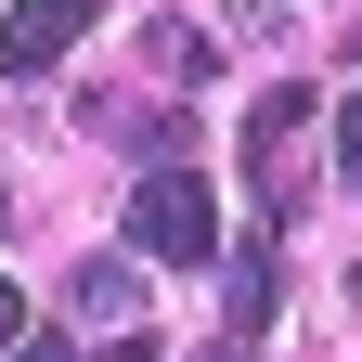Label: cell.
Instances as JSON below:
<instances>
[{"instance_id":"10","label":"cell","mask_w":362,"mask_h":362,"mask_svg":"<svg viewBox=\"0 0 362 362\" xmlns=\"http://www.w3.org/2000/svg\"><path fill=\"white\" fill-rule=\"evenodd\" d=\"M104 362H168V349H156V337H117V349H104Z\"/></svg>"},{"instance_id":"3","label":"cell","mask_w":362,"mask_h":362,"mask_svg":"<svg viewBox=\"0 0 362 362\" xmlns=\"http://www.w3.org/2000/svg\"><path fill=\"white\" fill-rule=\"evenodd\" d=\"M90 13H104V0H13V13H0V78H26V65H65L78 39H90Z\"/></svg>"},{"instance_id":"8","label":"cell","mask_w":362,"mask_h":362,"mask_svg":"<svg viewBox=\"0 0 362 362\" xmlns=\"http://www.w3.org/2000/svg\"><path fill=\"white\" fill-rule=\"evenodd\" d=\"M13 349H26V298L0 285V362H13Z\"/></svg>"},{"instance_id":"1","label":"cell","mask_w":362,"mask_h":362,"mask_svg":"<svg viewBox=\"0 0 362 362\" xmlns=\"http://www.w3.org/2000/svg\"><path fill=\"white\" fill-rule=\"evenodd\" d=\"M129 246H143V259H168V272H207L220 259V194H207V181L194 168H143V181H129Z\"/></svg>"},{"instance_id":"7","label":"cell","mask_w":362,"mask_h":362,"mask_svg":"<svg viewBox=\"0 0 362 362\" xmlns=\"http://www.w3.org/2000/svg\"><path fill=\"white\" fill-rule=\"evenodd\" d=\"M337 181H349V194H362V90H349V104H337Z\"/></svg>"},{"instance_id":"5","label":"cell","mask_w":362,"mask_h":362,"mask_svg":"<svg viewBox=\"0 0 362 362\" xmlns=\"http://www.w3.org/2000/svg\"><path fill=\"white\" fill-rule=\"evenodd\" d=\"M272 272H285V246H272V220L233 246V349L246 337H272Z\"/></svg>"},{"instance_id":"2","label":"cell","mask_w":362,"mask_h":362,"mask_svg":"<svg viewBox=\"0 0 362 362\" xmlns=\"http://www.w3.org/2000/svg\"><path fill=\"white\" fill-rule=\"evenodd\" d=\"M298 143H310V90L285 78V90H259V104H246V181H259L272 220L298 207Z\"/></svg>"},{"instance_id":"9","label":"cell","mask_w":362,"mask_h":362,"mask_svg":"<svg viewBox=\"0 0 362 362\" xmlns=\"http://www.w3.org/2000/svg\"><path fill=\"white\" fill-rule=\"evenodd\" d=\"M13 362H78V349H65V337H26V349H13Z\"/></svg>"},{"instance_id":"6","label":"cell","mask_w":362,"mask_h":362,"mask_svg":"<svg viewBox=\"0 0 362 362\" xmlns=\"http://www.w3.org/2000/svg\"><path fill=\"white\" fill-rule=\"evenodd\" d=\"M65 298H78V324H129V310H143V272H129V259H78Z\"/></svg>"},{"instance_id":"4","label":"cell","mask_w":362,"mask_h":362,"mask_svg":"<svg viewBox=\"0 0 362 362\" xmlns=\"http://www.w3.org/2000/svg\"><path fill=\"white\" fill-rule=\"evenodd\" d=\"M143 65H156L168 90H207V78H220V39L181 26V13H156V26H143Z\"/></svg>"}]
</instances>
